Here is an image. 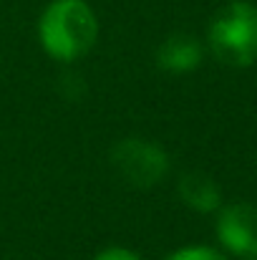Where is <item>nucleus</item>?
<instances>
[{"label":"nucleus","mask_w":257,"mask_h":260,"mask_svg":"<svg viewBox=\"0 0 257 260\" xmlns=\"http://www.w3.org/2000/svg\"><path fill=\"white\" fill-rule=\"evenodd\" d=\"M43 51L61 63L84 58L98 41V18L86 0H53L38 20Z\"/></svg>","instance_id":"nucleus-1"},{"label":"nucleus","mask_w":257,"mask_h":260,"mask_svg":"<svg viewBox=\"0 0 257 260\" xmlns=\"http://www.w3.org/2000/svg\"><path fill=\"white\" fill-rule=\"evenodd\" d=\"M212 56L232 69H247L257 61V8L247 0H232L219 8L207 28Z\"/></svg>","instance_id":"nucleus-2"},{"label":"nucleus","mask_w":257,"mask_h":260,"mask_svg":"<svg viewBox=\"0 0 257 260\" xmlns=\"http://www.w3.org/2000/svg\"><path fill=\"white\" fill-rule=\"evenodd\" d=\"M111 167L116 174L136 187V189H152L159 182H164V177L169 174L171 162L169 154L164 152V147L141 139V137H124L111 147Z\"/></svg>","instance_id":"nucleus-3"},{"label":"nucleus","mask_w":257,"mask_h":260,"mask_svg":"<svg viewBox=\"0 0 257 260\" xmlns=\"http://www.w3.org/2000/svg\"><path fill=\"white\" fill-rule=\"evenodd\" d=\"M217 238L225 250L242 260H257V205L237 202L219 210Z\"/></svg>","instance_id":"nucleus-4"},{"label":"nucleus","mask_w":257,"mask_h":260,"mask_svg":"<svg viewBox=\"0 0 257 260\" xmlns=\"http://www.w3.org/2000/svg\"><path fill=\"white\" fill-rule=\"evenodd\" d=\"M202 63V43L189 33H171L157 48V66L167 74H189Z\"/></svg>","instance_id":"nucleus-5"},{"label":"nucleus","mask_w":257,"mask_h":260,"mask_svg":"<svg viewBox=\"0 0 257 260\" xmlns=\"http://www.w3.org/2000/svg\"><path fill=\"white\" fill-rule=\"evenodd\" d=\"M176 192H179L181 202L187 207H192L194 212L209 215V212H217L222 205V189L204 172H184L179 177Z\"/></svg>","instance_id":"nucleus-6"},{"label":"nucleus","mask_w":257,"mask_h":260,"mask_svg":"<svg viewBox=\"0 0 257 260\" xmlns=\"http://www.w3.org/2000/svg\"><path fill=\"white\" fill-rule=\"evenodd\" d=\"M164 260H227L219 250L214 248H207V245H187V248H179L169 253Z\"/></svg>","instance_id":"nucleus-7"},{"label":"nucleus","mask_w":257,"mask_h":260,"mask_svg":"<svg viewBox=\"0 0 257 260\" xmlns=\"http://www.w3.org/2000/svg\"><path fill=\"white\" fill-rule=\"evenodd\" d=\"M93 260H144L136 250H131V248H121V245H108V248H103V250H98Z\"/></svg>","instance_id":"nucleus-8"}]
</instances>
